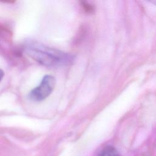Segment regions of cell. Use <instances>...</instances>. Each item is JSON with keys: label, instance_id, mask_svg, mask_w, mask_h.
Instances as JSON below:
<instances>
[{"label": "cell", "instance_id": "obj_1", "mask_svg": "<svg viewBox=\"0 0 156 156\" xmlns=\"http://www.w3.org/2000/svg\"><path fill=\"white\" fill-rule=\"evenodd\" d=\"M27 52L33 59L46 66H54L60 64L65 59V55L61 52L41 46H30Z\"/></svg>", "mask_w": 156, "mask_h": 156}, {"label": "cell", "instance_id": "obj_2", "mask_svg": "<svg viewBox=\"0 0 156 156\" xmlns=\"http://www.w3.org/2000/svg\"><path fill=\"white\" fill-rule=\"evenodd\" d=\"M55 78L50 75L45 76L40 85L31 90L29 98L37 102H40L48 98L53 91L55 85Z\"/></svg>", "mask_w": 156, "mask_h": 156}, {"label": "cell", "instance_id": "obj_3", "mask_svg": "<svg viewBox=\"0 0 156 156\" xmlns=\"http://www.w3.org/2000/svg\"><path fill=\"white\" fill-rule=\"evenodd\" d=\"M98 156H121L116 148L112 146H107L101 150Z\"/></svg>", "mask_w": 156, "mask_h": 156}, {"label": "cell", "instance_id": "obj_4", "mask_svg": "<svg viewBox=\"0 0 156 156\" xmlns=\"http://www.w3.org/2000/svg\"><path fill=\"white\" fill-rule=\"evenodd\" d=\"M82 5L83 7V9L87 12H88V13H91L93 12V7L88 4L87 2H85V1H83L82 2Z\"/></svg>", "mask_w": 156, "mask_h": 156}, {"label": "cell", "instance_id": "obj_5", "mask_svg": "<svg viewBox=\"0 0 156 156\" xmlns=\"http://www.w3.org/2000/svg\"><path fill=\"white\" fill-rule=\"evenodd\" d=\"M4 71L2 69H0V82L2 80V79L3 76H4Z\"/></svg>", "mask_w": 156, "mask_h": 156}, {"label": "cell", "instance_id": "obj_6", "mask_svg": "<svg viewBox=\"0 0 156 156\" xmlns=\"http://www.w3.org/2000/svg\"><path fill=\"white\" fill-rule=\"evenodd\" d=\"M153 2V3H154L155 4H156V1H155V2Z\"/></svg>", "mask_w": 156, "mask_h": 156}]
</instances>
